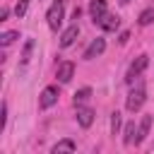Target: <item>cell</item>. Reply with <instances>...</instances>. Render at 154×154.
Listing matches in <instances>:
<instances>
[{
	"label": "cell",
	"mask_w": 154,
	"mask_h": 154,
	"mask_svg": "<svg viewBox=\"0 0 154 154\" xmlns=\"http://www.w3.org/2000/svg\"><path fill=\"white\" fill-rule=\"evenodd\" d=\"M7 14H10V10H7V7H2V10H0V22H5V19H7Z\"/></svg>",
	"instance_id": "44dd1931"
},
{
	"label": "cell",
	"mask_w": 154,
	"mask_h": 154,
	"mask_svg": "<svg viewBox=\"0 0 154 154\" xmlns=\"http://www.w3.org/2000/svg\"><path fill=\"white\" fill-rule=\"evenodd\" d=\"M5 123H7V103L2 101V106H0V130L5 128Z\"/></svg>",
	"instance_id": "ffe728a7"
},
{
	"label": "cell",
	"mask_w": 154,
	"mask_h": 154,
	"mask_svg": "<svg viewBox=\"0 0 154 154\" xmlns=\"http://www.w3.org/2000/svg\"><path fill=\"white\" fill-rule=\"evenodd\" d=\"M63 17H65V5H63V0H55V2L51 5L48 14H46L48 26H51L53 31H58V29H60V24H63Z\"/></svg>",
	"instance_id": "6da1fadb"
},
{
	"label": "cell",
	"mask_w": 154,
	"mask_h": 154,
	"mask_svg": "<svg viewBox=\"0 0 154 154\" xmlns=\"http://www.w3.org/2000/svg\"><path fill=\"white\" fill-rule=\"evenodd\" d=\"M77 123H79L82 128H89V125L94 123V111H91L89 106H77Z\"/></svg>",
	"instance_id": "9c48e42d"
},
{
	"label": "cell",
	"mask_w": 154,
	"mask_h": 154,
	"mask_svg": "<svg viewBox=\"0 0 154 154\" xmlns=\"http://www.w3.org/2000/svg\"><path fill=\"white\" fill-rule=\"evenodd\" d=\"M142 26H149L152 22H154V7H147V10H142L140 12V19H137Z\"/></svg>",
	"instance_id": "9a60e30c"
},
{
	"label": "cell",
	"mask_w": 154,
	"mask_h": 154,
	"mask_svg": "<svg viewBox=\"0 0 154 154\" xmlns=\"http://www.w3.org/2000/svg\"><path fill=\"white\" fill-rule=\"evenodd\" d=\"M128 2H130V0H120V5H128Z\"/></svg>",
	"instance_id": "603a6c76"
},
{
	"label": "cell",
	"mask_w": 154,
	"mask_h": 154,
	"mask_svg": "<svg viewBox=\"0 0 154 154\" xmlns=\"http://www.w3.org/2000/svg\"><path fill=\"white\" fill-rule=\"evenodd\" d=\"M77 34H79V26H77V24H70V26L63 31V36H60V48L72 46V43H75V38H77Z\"/></svg>",
	"instance_id": "ba28073f"
},
{
	"label": "cell",
	"mask_w": 154,
	"mask_h": 154,
	"mask_svg": "<svg viewBox=\"0 0 154 154\" xmlns=\"http://www.w3.org/2000/svg\"><path fill=\"white\" fill-rule=\"evenodd\" d=\"M111 132H113V135L120 132V113H118V111L111 113Z\"/></svg>",
	"instance_id": "e0dca14e"
},
{
	"label": "cell",
	"mask_w": 154,
	"mask_h": 154,
	"mask_svg": "<svg viewBox=\"0 0 154 154\" xmlns=\"http://www.w3.org/2000/svg\"><path fill=\"white\" fill-rule=\"evenodd\" d=\"M99 26H101L103 31H116V29L120 26V19H118L116 14H108V12H106V14H103V19L99 22Z\"/></svg>",
	"instance_id": "8fae6325"
},
{
	"label": "cell",
	"mask_w": 154,
	"mask_h": 154,
	"mask_svg": "<svg viewBox=\"0 0 154 154\" xmlns=\"http://www.w3.org/2000/svg\"><path fill=\"white\" fill-rule=\"evenodd\" d=\"M91 99V89L89 87H82L79 91H75V106H82V103H87Z\"/></svg>",
	"instance_id": "4fadbf2b"
},
{
	"label": "cell",
	"mask_w": 154,
	"mask_h": 154,
	"mask_svg": "<svg viewBox=\"0 0 154 154\" xmlns=\"http://www.w3.org/2000/svg\"><path fill=\"white\" fill-rule=\"evenodd\" d=\"M106 10H108V5H106V0H91V2H89V14H91V19H94V24H99V22L103 19V14H106Z\"/></svg>",
	"instance_id": "5b68a950"
},
{
	"label": "cell",
	"mask_w": 154,
	"mask_h": 154,
	"mask_svg": "<svg viewBox=\"0 0 154 154\" xmlns=\"http://www.w3.org/2000/svg\"><path fill=\"white\" fill-rule=\"evenodd\" d=\"M14 38H19V31H5V34L0 36V43H2V46H10Z\"/></svg>",
	"instance_id": "2e32d148"
},
{
	"label": "cell",
	"mask_w": 154,
	"mask_h": 154,
	"mask_svg": "<svg viewBox=\"0 0 154 154\" xmlns=\"http://www.w3.org/2000/svg\"><path fill=\"white\" fill-rule=\"evenodd\" d=\"M29 2H31V0H17V5H14V14H17V17H24Z\"/></svg>",
	"instance_id": "ac0fdd59"
},
{
	"label": "cell",
	"mask_w": 154,
	"mask_h": 154,
	"mask_svg": "<svg viewBox=\"0 0 154 154\" xmlns=\"http://www.w3.org/2000/svg\"><path fill=\"white\" fill-rule=\"evenodd\" d=\"M77 149V144L72 142V140H60L55 147H53V154H58V152H75Z\"/></svg>",
	"instance_id": "5bb4252c"
},
{
	"label": "cell",
	"mask_w": 154,
	"mask_h": 154,
	"mask_svg": "<svg viewBox=\"0 0 154 154\" xmlns=\"http://www.w3.org/2000/svg\"><path fill=\"white\" fill-rule=\"evenodd\" d=\"M128 38H130V34H128V31H123V34H120V43H125Z\"/></svg>",
	"instance_id": "7402d4cb"
},
{
	"label": "cell",
	"mask_w": 154,
	"mask_h": 154,
	"mask_svg": "<svg viewBox=\"0 0 154 154\" xmlns=\"http://www.w3.org/2000/svg\"><path fill=\"white\" fill-rule=\"evenodd\" d=\"M123 135H125V137H123V142H125V144H135L137 125H135V123H128V125H125V130H123Z\"/></svg>",
	"instance_id": "7c38bea8"
},
{
	"label": "cell",
	"mask_w": 154,
	"mask_h": 154,
	"mask_svg": "<svg viewBox=\"0 0 154 154\" xmlns=\"http://www.w3.org/2000/svg\"><path fill=\"white\" fill-rule=\"evenodd\" d=\"M147 65H149V58H147V55H137V58L132 60L130 70H128V77H125V79H128V84H132V82H135V77H137V75H142Z\"/></svg>",
	"instance_id": "3957f363"
},
{
	"label": "cell",
	"mask_w": 154,
	"mask_h": 154,
	"mask_svg": "<svg viewBox=\"0 0 154 154\" xmlns=\"http://www.w3.org/2000/svg\"><path fill=\"white\" fill-rule=\"evenodd\" d=\"M149 125H152V116H144V118L140 120V125H137V137H135V144H142V142H144V137L149 135Z\"/></svg>",
	"instance_id": "30bf717a"
},
{
	"label": "cell",
	"mask_w": 154,
	"mask_h": 154,
	"mask_svg": "<svg viewBox=\"0 0 154 154\" xmlns=\"http://www.w3.org/2000/svg\"><path fill=\"white\" fill-rule=\"evenodd\" d=\"M106 51V41L99 36V38H94L89 46H87V51H84V60H91V58H96V55H101Z\"/></svg>",
	"instance_id": "8992f818"
},
{
	"label": "cell",
	"mask_w": 154,
	"mask_h": 154,
	"mask_svg": "<svg viewBox=\"0 0 154 154\" xmlns=\"http://www.w3.org/2000/svg\"><path fill=\"white\" fill-rule=\"evenodd\" d=\"M31 48H34V41L29 38V41L24 43V51H22V63H29V58H31Z\"/></svg>",
	"instance_id": "d6986e66"
},
{
	"label": "cell",
	"mask_w": 154,
	"mask_h": 154,
	"mask_svg": "<svg viewBox=\"0 0 154 154\" xmlns=\"http://www.w3.org/2000/svg\"><path fill=\"white\" fill-rule=\"evenodd\" d=\"M72 72H75V63H70V60H65V63H60L58 65V82H63V84H67L70 79H72Z\"/></svg>",
	"instance_id": "52a82bcc"
},
{
	"label": "cell",
	"mask_w": 154,
	"mask_h": 154,
	"mask_svg": "<svg viewBox=\"0 0 154 154\" xmlns=\"http://www.w3.org/2000/svg\"><path fill=\"white\" fill-rule=\"evenodd\" d=\"M144 101H147V91H144V87L140 84V87H135V89L128 94V99H125V108L135 113V111H140V108H142V103H144Z\"/></svg>",
	"instance_id": "7a4b0ae2"
},
{
	"label": "cell",
	"mask_w": 154,
	"mask_h": 154,
	"mask_svg": "<svg viewBox=\"0 0 154 154\" xmlns=\"http://www.w3.org/2000/svg\"><path fill=\"white\" fill-rule=\"evenodd\" d=\"M58 87H46L43 91H41V99H38V106L41 108H51L55 101H58Z\"/></svg>",
	"instance_id": "277c9868"
}]
</instances>
